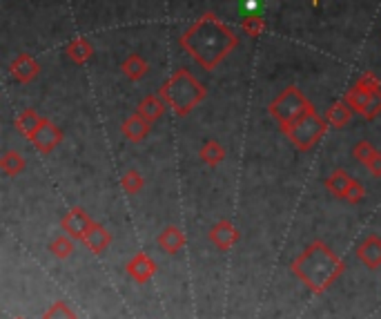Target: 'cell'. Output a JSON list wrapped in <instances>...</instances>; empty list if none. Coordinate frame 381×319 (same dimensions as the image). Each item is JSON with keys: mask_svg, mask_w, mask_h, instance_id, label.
I'll use <instances>...</instances> for the list:
<instances>
[{"mask_svg": "<svg viewBox=\"0 0 381 319\" xmlns=\"http://www.w3.org/2000/svg\"><path fill=\"white\" fill-rule=\"evenodd\" d=\"M165 101L161 99V94H150V96H145L141 103H138V114L141 116H145L147 121H158L161 116H163V112H165Z\"/></svg>", "mask_w": 381, "mask_h": 319, "instance_id": "obj_15", "label": "cell"}, {"mask_svg": "<svg viewBox=\"0 0 381 319\" xmlns=\"http://www.w3.org/2000/svg\"><path fill=\"white\" fill-rule=\"evenodd\" d=\"M381 114V90H375L373 94H370V99H368V105L364 110V114L361 116H366L368 121H373Z\"/></svg>", "mask_w": 381, "mask_h": 319, "instance_id": "obj_29", "label": "cell"}, {"mask_svg": "<svg viewBox=\"0 0 381 319\" xmlns=\"http://www.w3.org/2000/svg\"><path fill=\"white\" fill-rule=\"evenodd\" d=\"M364 196H366V187L361 185L357 179H352V183L348 185V190H346V194H344V199H346L348 203H352V205H357L359 201H364Z\"/></svg>", "mask_w": 381, "mask_h": 319, "instance_id": "obj_30", "label": "cell"}, {"mask_svg": "<svg viewBox=\"0 0 381 319\" xmlns=\"http://www.w3.org/2000/svg\"><path fill=\"white\" fill-rule=\"evenodd\" d=\"M328 127H330L328 119L321 116L319 112L312 107L301 119L292 121L290 125L281 127V132L292 141L297 150H301V152H308V150H312L323 138V134L328 132Z\"/></svg>", "mask_w": 381, "mask_h": 319, "instance_id": "obj_4", "label": "cell"}, {"mask_svg": "<svg viewBox=\"0 0 381 319\" xmlns=\"http://www.w3.org/2000/svg\"><path fill=\"white\" fill-rule=\"evenodd\" d=\"M158 246L161 250H165L167 255H176V252H181L185 248V243H187V237H185V232L176 228V226H167L163 232L158 234Z\"/></svg>", "mask_w": 381, "mask_h": 319, "instance_id": "obj_12", "label": "cell"}, {"mask_svg": "<svg viewBox=\"0 0 381 319\" xmlns=\"http://www.w3.org/2000/svg\"><path fill=\"white\" fill-rule=\"evenodd\" d=\"M198 158H201L205 165L214 167L221 161H225V147L218 143V141H205L201 150H198Z\"/></svg>", "mask_w": 381, "mask_h": 319, "instance_id": "obj_19", "label": "cell"}, {"mask_svg": "<svg viewBox=\"0 0 381 319\" xmlns=\"http://www.w3.org/2000/svg\"><path fill=\"white\" fill-rule=\"evenodd\" d=\"M81 243L87 250H92L94 255H101V252L107 250V246L112 243V234L107 232V228H103L101 223H94L92 230L85 234V239Z\"/></svg>", "mask_w": 381, "mask_h": 319, "instance_id": "obj_13", "label": "cell"}, {"mask_svg": "<svg viewBox=\"0 0 381 319\" xmlns=\"http://www.w3.org/2000/svg\"><path fill=\"white\" fill-rule=\"evenodd\" d=\"M209 241L214 243V246L218 250H230L236 241H239V228L234 226L232 221H227V219H221V221H216L212 228H209Z\"/></svg>", "mask_w": 381, "mask_h": 319, "instance_id": "obj_8", "label": "cell"}, {"mask_svg": "<svg viewBox=\"0 0 381 319\" xmlns=\"http://www.w3.org/2000/svg\"><path fill=\"white\" fill-rule=\"evenodd\" d=\"M158 94L176 116H187L205 99V88L187 70H178L167 79Z\"/></svg>", "mask_w": 381, "mask_h": 319, "instance_id": "obj_3", "label": "cell"}, {"mask_svg": "<svg viewBox=\"0 0 381 319\" xmlns=\"http://www.w3.org/2000/svg\"><path fill=\"white\" fill-rule=\"evenodd\" d=\"M150 132H152V121L141 116L138 112L132 114L125 123H123V134H125V138H130L132 143H138V141H143Z\"/></svg>", "mask_w": 381, "mask_h": 319, "instance_id": "obj_14", "label": "cell"}, {"mask_svg": "<svg viewBox=\"0 0 381 319\" xmlns=\"http://www.w3.org/2000/svg\"><path fill=\"white\" fill-rule=\"evenodd\" d=\"M181 45L198 65H203L205 70H214L239 45V39L214 16H203L183 34Z\"/></svg>", "mask_w": 381, "mask_h": 319, "instance_id": "obj_1", "label": "cell"}, {"mask_svg": "<svg viewBox=\"0 0 381 319\" xmlns=\"http://www.w3.org/2000/svg\"><path fill=\"white\" fill-rule=\"evenodd\" d=\"M121 70H123V74L130 79V81H141L143 76L147 74V61L143 59V56H138V54H130L125 61H123V65H121Z\"/></svg>", "mask_w": 381, "mask_h": 319, "instance_id": "obj_18", "label": "cell"}, {"mask_svg": "<svg viewBox=\"0 0 381 319\" xmlns=\"http://www.w3.org/2000/svg\"><path fill=\"white\" fill-rule=\"evenodd\" d=\"M314 105L312 103L303 96V94L297 90V88H285L277 99H274L272 103H270V107H268V112L279 121V125L281 127H285V125H290L292 121H297V119H301L306 112H310Z\"/></svg>", "mask_w": 381, "mask_h": 319, "instance_id": "obj_5", "label": "cell"}, {"mask_svg": "<svg viewBox=\"0 0 381 319\" xmlns=\"http://www.w3.org/2000/svg\"><path fill=\"white\" fill-rule=\"evenodd\" d=\"M290 270L294 273V277L303 281V284L312 290V293L321 295L323 290H328L341 275H344L346 264H344V259H339L335 252L330 250L328 243L317 239L292 261Z\"/></svg>", "mask_w": 381, "mask_h": 319, "instance_id": "obj_2", "label": "cell"}, {"mask_svg": "<svg viewBox=\"0 0 381 319\" xmlns=\"http://www.w3.org/2000/svg\"><path fill=\"white\" fill-rule=\"evenodd\" d=\"M326 119H328L330 127L341 130V127H346V125L350 123V119H352V107L348 105L346 101H339V103H335V105H332V107L328 110Z\"/></svg>", "mask_w": 381, "mask_h": 319, "instance_id": "obj_21", "label": "cell"}, {"mask_svg": "<svg viewBox=\"0 0 381 319\" xmlns=\"http://www.w3.org/2000/svg\"><path fill=\"white\" fill-rule=\"evenodd\" d=\"M357 257L364 261L370 270L381 268V237L379 234H368V237L359 243Z\"/></svg>", "mask_w": 381, "mask_h": 319, "instance_id": "obj_10", "label": "cell"}, {"mask_svg": "<svg viewBox=\"0 0 381 319\" xmlns=\"http://www.w3.org/2000/svg\"><path fill=\"white\" fill-rule=\"evenodd\" d=\"M259 0H243V9H245V16H252V14H259Z\"/></svg>", "mask_w": 381, "mask_h": 319, "instance_id": "obj_33", "label": "cell"}, {"mask_svg": "<svg viewBox=\"0 0 381 319\" xmlns=\"http://www.w3.org/2000/svg\"><path fill=\"white\" fill-rule=\"evenodd\" d=\"M12 76L18 81V83H30L38 76V72H41V65H38L30 54H18V59H14L12 68Z\"/></svg>", "mask_w": 381, "mask_h": 319, "instance_id": "obj_11", "label": "cell"}, {"mask_svg": "<svg viewBox=\"0 0 381 319\" xmlns=\"http://www.w3.org/2000/svg\"><path fill=\"white\" fill-rule=\"evenodd\" d=\"M41 123H43V116H38L34 110H25V112H21V114H18V119H16V130H18V132H21L25 138H32L36 130L41 127Z\"/></svg>", "mask_w": 381, "mask_h": 319, "instance_id": "obj_20", "label": "cell"}, {"mask_svg": "<svg viewBox=\"0 0 381 319\" xmlns=\"http://www.w3.org/2000/svg\"><path fill=\"white\" fill-rule=\"evenodd\" d=\"M370 90H366L361 83L357 81L355 85H352L348 92H346V103L352 107V112H357V114H364V110H366V105H368V99H370Z\"/></svg>", "mask_w": 381, "mask_h": 319, "instance_id": "obj_17", "label": "cell"}, {"mask_svg": "<svg viewBox=\"0 0 381 319\" xmlns=\"http://www.w3.org/2000/svg\"><path fill=\"white\" fill-rule=\"evenodd\" d=\"M92 54H94V47L85 36H79V39H74L68 45V56H70L72 63H79V65L87 63L92 59Z\"/></svg>", "mask_w": 381, "mask_h": 319, "instance_id": "obj_16", "label": "cell"}, {"mask_svg": "<svg viewBox=\"0 0 381 319\" xmlns=\"http://www.w3.org/2000/svg\"><path fill=\"white\" fill-rule=\"evenodd\" d=\"M352 183V176L346 172V170H335L332 172L328 179H326V187L330 190V194H335L337 199H344V194H346V190H348V185Z\"/></svg>", "mask_w": 381, "mask_h": 319, "instance_id": "obj_23", "label": "cell"}, {"mask_svg": "<svg viewBox=\"0 0 381 319\" xmlns=\"http://www.w3.org/2000/svg\"><path fill=\"white\" fill-rule=\"evenodd\" d=\"M312 3H314V5H317V3H319V0H312Z\"/></svg>", "mask_w": 381, "mask_h": 319, "instance_id": "obj_34", "label": "cell"}, {"mask_svg": "<svg viewBox=\"0 0 381 319\" xmlns=\"http://www.w3.org/2000/svg\"><path fill=\"white\" fill-rule=\"evenodd\" d=\"M96 221H92V217L87 212H85L83 208H72L68 214H63V219H61V228L65 234H70V237L74 241H83L85 239V234H87L92 230V226Z\"/></svg>", "mask_w": 381, "mask_h": 319, "instance_id": "obj_6", "label": "cell"}, {"mask_svg": "<svg viewBox=\"0 0 381 319\" xmlns=\"http://www.w3.org/2000/svg\"><path fill=\"white\" fill-rule=\"evenodd\" d=\"M43 319H76V313L65 302H54L43 313Z\"/></svg>", "mask_w": 381, "mask_h": 319, "instance_id": "obj_27", "label": "cell"}, {"mask_svg": "<svg viewBox=\"0 0 381 319\" xmlns=\"http://www.w3.org/2000/svg\"><path fill=\"white\" fill-rule=\"evenodd\" d=\"M241 27H243V34L252 36V39H259V36L265 32V21H263L259 14H252V16H245L243 18Z\"/></svg>", "mask_w": 381, "mask_h": 319, "instance_id": "obj_26", "label": "cell"}, {"mask_svg": "<svg viewBox=\"0 0 381 319\" xmlns=\"http://www.w3.org/2000/svg\"><path fill=\"white\" fill-rule=\"evenodd\" d=\"M359 83H361V85H364L366 90H370V92H375V90H381V83H379V79L375 76L373 72H366V74H361Z\"/></svg>", "mask_w": 381, "mask_h": 319, "instance_id": "obj_31", "label": "cell"}, {"mask_svg": "<svg viewBox=\"0 0 381 319\" xmlns=\"http://www.w3.org/2000/svg\"><path fill=\"white\" fill-rule=\"evenodd\" d=\"M50 252L56 259H68L74 252V239L65 232L59 234V237H54V241L50 243Z\"/></svg>", "mask_w": 381, "mask_h": 319, "instance_id": "obj_24", "label": "cell"}, {"mask_svg": "<svg viewBox=\"0 0 381 319\" xmlns=\"http://www.w3.org/2000/svg\"><path fill=\"white\" fill-rule=\"evenodd\" d=\"M125 270H127V275L136 281V284H147V281L156 273V264L147 252H136V255L127 261Z\"/></svg>", "mask_w": 381, "mask_h": 319, "instance_id": "obj_9", "label": "cell"}, {"mask_svg": "<svg viewBox=\"0 0 381 319\" xmlns=\"http://www.w3.org/2000/svg\"><path fill=\"white\" fill-rule=\"evenodd\" d=\"M375 154H377V150H375L373 143H368V141H359V143H357L355 147H352V156H355L357 161H361L364 165H366Z\"/></svg>", "mask_w": 381, "mask_h": 319, "instance_id": "obj_28", "label": "cell"}, {"mask_svg": "<svg viewBox=\"0 0 381 319\" xmlns=\"http://www.w3.org/2000/svg\"><path fill=\"white\" fill-rule=\"evenodd\" d=\"M25 167H27L25 156L21 152H16V150H9V152H5L3 158H0V170H3V174H7V176L21 174Z\"/></svg>", "mask_w": 381, "mask_h": 319, "instance_id": "obj_22", "label": "cell"}, {"mask_svg": "<svg viewBox=\"0 0 381 319\" xmlns=\"http://www.w3.org/2000/svg\"><path fill=\"white\" fill-rule=\"evenodd\" d=\"M145 185V179L138 170H125L121 176V187L125 190L127 194H138Z\"/></svg>", "mask_w": 381, "mask_h": 319, "instance_id": "obj_25", "label": "cell"}, {"mask_svg": "<svg viewBox=\"0 0 381 319\" xmlns=\"http://www.w3.org/2000/svg\"><path fill=\"white\" fill-rule=\"evenodd\" d=\"M366 167H368L373 176H381V152H377L373 158H370V161L366 163Z\"/></svg>", "mask_w": 381, "mask_h": 319, "instance_id": "obj_32", "label": "cell"}, {"mask_svg": "<svg viewBox=\"0 0 381 319\" xmlns=\"http://www.w3.org/2000/svg\"><path fill=\"white\" fill-rule=\"evenodd\" d=\"M30 141H32V145H34L41 154H50L54 147H59V145L63 143V132H61L59 125L52 123V121L43 119L41 127L36 130L34 136H32Z\"/></svg>", "mask_w": 381, "mask_h": 319, "instance_id": "obj_7", "label": "cell"}]
</instances>
